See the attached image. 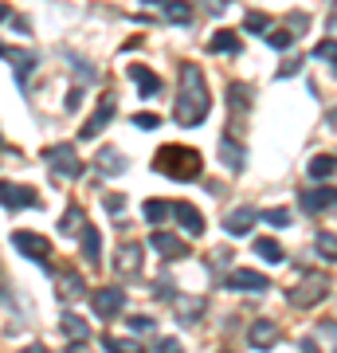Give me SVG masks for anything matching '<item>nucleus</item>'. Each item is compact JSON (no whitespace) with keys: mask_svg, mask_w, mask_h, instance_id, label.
<instances>
[{"mask_svg":"<svg viewBox=\"0 0 337 353\" xmlns=\"http://www.w3.org/2000/svg\"><path fill=\"white\" fill-rule=\"evenodd\" d=\"M212 110V94H208V79L196 63H181V87H176V106L173 118L176 126H200Z\"/></svg>","mask_w":337,"mask_h":353,"instance_id":"nucleus-1","label":"nucleus"},{"mask_svg":"<svg viewBox=\"0 0 337 353\" xmlns=\"http://www.w3.org/2000/svg\"><path fill=\"white\" fill-rule=\"evenodd\" d=\"M153 169L173 181H196L200 176V153L188 150V145H161L157 157H153Z\"/></svg>","mask_w":337,"mask_h":353,"instance_id":"nucleus-2","label":"nucleus"},{"mask_svg":"<svg viewBox=\"0 0 337 353\" xmlns=\"http://www.w3.org/2000/svg\"><path fill=\"white\" fill-rule=\"evenodd\" d=\"M48 169L55 176H63V181H75L79 173H83V161H79V153H75V145H51L48 150Z\"/></svg>","mask_w":337,"mask_h":353,"instance_id":"nucleus-3","label":"nucleus"},{"mask_svg":"<svg viewBox=\"0 0 337 353\" xmlns=\"http://www.w3.org/2000/svg\"><path fill=\"white\" fill-rule=\"evenodd\" d=\"M325 294H329V279L325 275H306L298 287L290 290V303L294 306H314V303H322Z\"/></svg>","mask_w":337,"mask_h":353,"instance_id":"nucleus-4","label":"nucleus"},{"mask_svg":"<svg viewBox=\"0 0 337 353\" xmlns=\"http://www.w3.org/2000/svg\"><path fill=\"white\" fill-rule=\"evenodd\" d=\"M114 114H118V94H102V99H99V110L90 114L87 122H83V138H99L102 130L114 122Z\"/></svg>","mask_w":337,"mask_h":353,"instance_id":"nucleus-5","label":"nucleus"},{"mask_svg":"<svg viewBox=\"0 0 337 353\" xmlns=\"http://www.w3.org/2000/svg\"><path fill=\"white\" fill-rule=\"evenodd\" d=\"M12 248H16L20 255H28V259H36V263H48V255H51L48 236H39V232H16V236H12Z\"/></svg>","mask_w":337,"mask_h":353,"instance_id":"nucleus-6","label":"nucleus"},{"mask_svg":"<svg viewBox=\"0 0 337 353\" xmlns=\"http://www.w3.org/2000/svg\"><path fill=\"white\" fill-rule=\"evenodd\" d=\"M90 303H94V314L99 318H118L125 310V290L122 287H99Z\"/></svg>","mask_w":337,"mask_h":353,"instance_id":"nucleus-7","label":"nucleus"},{"mask_svg":"<svg viewBox=\"0 0 337 353\" xmlns=\"http://www.w3.org/2000/svg\"><path fill=\"white\" fill-rule=\"evenodd\" d=\"M0 204H4V208H39V196H36V189L0 181Z\"/></svg>","mask_w":337,"mask_h":353,"instance_id":"nucleus-8","label":"nucleus"},{"mask_svg":"<svg viewBox=\"0 0 337 353\" xmlns=\"http://www.w3.org/2000/svg\"><path fill=\"white\" fill-rule=\"evenodd\" d=\"M298 201H302V212H325L329 204H337V189H325V185H318V189H302Z\"/></svg>","mask_w":337,"mask_h":353,"instance_id":"nucleus-9","label":"nucleus"},{"mask_svg":"<svg viewBox=\"0 0 337 353\" xmlns=\"http://www.w3.org/2000/svg\"><path fill=\"white\" fill-rule=\"evenodd\" d=\"M227 287H232V290H247V294H259V290L271 287V279L259 275V271H247V267H239V271H232Z\"/></svg>","mask_w":337,"mask_h":353,"instance_id":"nucleus-10","label":"nucleus"},{"mask_svg":"<svg viewBox=\"0 0 337 353\" xmlns=\"http://www.w3.org/2000/svg\"><path fill=\"white\" fill-rule=\"evenodd\" d=\"M150 248H153V252H161L165 259H181V255H188L185 240H176L173 232H153V236H150Z\"/></svg>","mask_w":337,"mask_h":353,"instance_id":"nucleus-11","label":"nucleus"},{"mask_svg":"<svg viewBox=\"0 0 337 353\" xmlns=\"http://www.w3.org/2000/svg\"><path fill=\"white\" fill-rule=\"evenodd\" d=\"M247 341L255 345V350H271L278 341V326L271 322V318H259L255 326H251V334H247Z\"/></svg>","mask_w":337,"mask_h":353,"instance_id":"nucleus-12","label":"nucleus"},{"mask_svg":"<svg viewBox=\"0 0 337 353\" xmlns=\"http://www.w3.org/2000/svg\"><path fill=\"white\" fill-rule=\"evenodd\" d=\"M173 216H176V224L185 228L188 236H200V232H204V216H200V212H196V208H192L188 201L173 204Z\"/></svg>","mask_w":337,"mask_h":353,"instance_id":"nucleus-13","label":"nucleus"},{"mask_svg":"<svg viewBox=\"0 0 337 353\" xmlns=\"http://www.w3.org/2000/svg\"><path fill=\"white\" fill-rule=\"evenodd\" d=\"M83 259H87L90 267L102 263V236L94 224H83Z\"/></svg>","mask_w":337,"mask_h":353,"instance_id":"nucleus-14","label":"nucleus"},{"mask_svg":"<svg viewBox=\"0 0 337 353\" xmlns=\"http://www.w3.org/2000/svg\"><path fill=\"white\" fill-rule=\"evenodd\" d=\"M251 224H255V208H236V212H227L224 232L227 236H247Z\"/></svg>","mask_w":337,"mask_h":353,"instance_id":"nucleus-15","label":"nucleus"},{"mask_svg":"<svg viewBox=\"0 0 337 353\" xmlns=\"http://www.w3.org/2000/svg\"><path fill=\"white\" fill-rule=\"evenodd\" d=\"M138 267H141V248L138 243H125L122 252H118V259H114V271L118 275H134Z\"/></svg>","mask_w":337,"mask_h":353,"instance_id":"nucleus-16","label":"nucleus"},{"mask_svg":"<svg viewBox=\"0 0 337 353\" xmlns=\"http://www.w3.org/2000/svg\"><path fill=\"white\" fill-rule=\"evenodd\" d=\"M220 161H224L227 169H243L247 150H243V145H236V138H224V141H220Z\"/></svg>","mask_w":337,"mask_h":353,"instance_id":"nucleus-17","label":"nucleus"},{"mask_svg":"<svg viewBox=\"0 0 337 353\" xmlns=\"http://www.w3.org/2000/svg\"><path fill=\"white\" fill-rule=\"evenodd\" d=\"M255 255H259L263 263H283L287 259V252H283V243L271 240V236H263V240H255Z\"/></svg>","mask_w":337,"mask_h":353,"instance_id":"nucleus-18","label":"nucleus"},{"mask_svg":"<svg viewBox=\"0 0 337 353\" xmlns=\"http://www.w3.org/2000/svg\"><path fill=\"white\" fill-rule=\"evenodd\" d=\"M63 334L75 341V345H83V341L90 338V326H87V322H83L79 314H63Z\"/></svg>","mask_w":337,"mask_h":353,"instance_id":"nucleus-19","label":"nucleus"},{"mask_svg":"<svg viewBox=\"0 0 337 353\" xmlns=\"http://www.w3.org/2000/svg\"><path fill=\"white\" fill-rule=\"evenodd\" d=\"M130 79L141 87V94H157V90H161V79L153 75L150 67H130Z\"/></svg>","mask_w":337,"mask_h":353,"instance_id":"nucleus-20","label":"nucleus"},{"mask_svg":"<svg viewBox=\"0 0 337 353\" xmlns=\"http://www.w3.org/2000/svg\"><path fill=\"white\" fill-rule=\"evenodd\" d=\"M334 169H337V157H329V153H318V157L306 165V173H310L314 181H325V176L334 173Z\"/></svg>","mask_w":337,"mask_h":353,"instance_id":"nucleus-21","label":"nucleus"},{"mask_svg":"<svg viewBox=\"0 0 337 353\" xmlns=\"http://www.w3.org/2000/svg\"><path fill=\"white\" fill-rule=\"evenodd\" d=\"M79 290H83V279H79V271H63V275H59V299H63V303H71Z\"/></svg>","mask_w":337,"mask_h":353,"instance_id":"nucleus-22","label":"nucleus"},{"mask_svg":"<svg viewBox=\"0 0 337 353\" xmlns=\"http://www.w3.org/2000/svg\"><path fill=\"white\" fill-rule=\"evenodd\" d=\"M99 169H102L106 176H110V173H125L122 153H118V150H102V153H99Z\"/></svg>","mask_w":337,"mask_h":353,"instance_id":"nucleus-23","label":"nucleus"},{"mask_svg":"<svg viewBox=\"0 0 337 353\" xmlns=\"http://www.w3.org/2000/svg\"><path fill=\"white\" fill-rule=\"evenodd\" d=\"M141 216H145L150 224H161L165 216H173V204H165V201H145V208H141Z\"/></svg>","mask_w":337,"mask_h":353,"instance_id":"nucleus-24","label":"nucleus"},{"mask_svg":"<svg viewBox=\"0 0 337 353\" xmlns=\"http://www.w3.org/2000/svg\"><path fill=\"white\" fill-rule=\"evenodd\" d=\"M208 48L220 51V55H227V51H239V36H236V32H216Z\"/></svg>","mask_w":337,"mask_h":353,"instance_id":"nucleus-25","label":"nucleus"},{"mask_svg":"<svg viewBox=\"0 0 337 353\" xmlns=\"http://www.w3.org/2000/svg\"><path fill=\"white\" fill-rule=\"evenodd\" d=\"M227 99H232V110H247V106H251V87L232 83V87H227Z\"/></svg>","mask_w":337,"mask_h":353,"instance_id":"nucleus-26","label":"nucleus"},{"mask_svg":"<svg viewBox=\"0 0 337 353\" xmlns=\"http://www.w3.org/2000/svg\"><path fill=\"white\" fill-rule=\"evenodd\" d=\"M314 248H318V255H322L325 263H337V236H329V232H322Z\"/></svg>","mask_w":337,"mask_h":353,"instance_id":"nucleus-27","label":"nucleus"},{"mask_svg":"<svg viewBox=\"0 0 337 353\" xmlns=\"http://www.w3.org/2000/svg\"><path fill=\"white\" fill-rule=\"evenodd\" d=\"M102 345H106L110 353H141V345L134 338H114V334L110 338H102Z\"/></svg>","mask_w":337,"mask_h":353,"instance_id":"nucleus-28","label":"nucleus"},{"mask_svg":"<svg viewBox=\"0 0 337 353\" xmlns=\"http://www.w3.org/2000/svg\"><path fill=\"white\" fill-rule=\"evenodd\" d=\"M263 39H267L275 51H287L290 43H294V32H290V28H275V32H267Z\"/></svg>","mask_w":337,"mask_h":353,"instance_id":"nucleus-29","label":"nucleus"},{"mask_svg":"<svg viewBox=\"0 0 337 353\" xmlns=\"http://www.w3.org/2000/svg\"><path fill=\"white\" fill-rule=\"evenodd\" d=\"M79 224H87V220H83V208H79V204H71V208L63 212V224H59V228L71 236V232H79Z\"/></svg>","mask_w":337,"mask_h":353,"instance_id":"nucleus-30","label":"nucleus"},{"mask_svg":"<svg viewBox=\"0 0 337 353\" xmlns=\"http://www.w3.org/2000/svg\"><path fill=\"white\" fill-rule=\"evenodd\" d=\"M263 224H271V228H290V208H267V212H263Z\"/></svg>","mask_w":337,"mask_h":353,"instance_id":"nucleus-31","label":"nucleus"},{"mask_svg":"<svg viewBox=\"0 0 337 353\" xmlns=\"http://www.w3.org/2000/svg\"><path fill=\"white\" fill-rule=\"evenodd\" d=\"M181 310H185V322H196L200 318V310H204V299H181Z\"/></svg>","mask_w":337,"mask_h":353,"instance_id":"nucleus-32","label":"nucleus"},{"mask_svg":"<svg viewBox=\"0 0 337 353\" xmlns=\"http://www.w3.org/2000/svg\"><path fill=\"white\" fill-rule=\"evenodd\" d=\"M314 55H318V59H329V63H337V39H322V43L314 48Z\"/></svg>","mask_w":337,"mask_h":353,"instance_id":"nucleus-33","label":"nucleus"},{"mask_svg":"<svg viewBox=\"0 0 337 353\" xmlns=\"http://www.w3.org/2000/svg\"><path fill=\"white\" fill-rule=\"evenodd\" d=\"M243 28H247V32H271V24H267V16H263V12H247Z\"/></svg>","mask_w":337,"mask_h":353,"instance_id":"nucleus-34","label":"nucleus"},{"mask_svg":"<svg viewBox=\"0 0 337 353\" xmlns=\"http://www.w3.org/2000/svg\"><path fill=\"white\" fill-rule=\"evenodd\" d=\"M157 4H161V12L169 16V20H181V24L188 20V8H181V4H169V0H157Z\"/></svg>","mask_w":337,"mask_h":353,"instance_id":"nucleus-35","label":"nucleus"},{"mask_svg":"<svg viewBox=\"0 0 337 353\" xmlns=\"http://www.w3.org/2000/svg\"><path fill=\"white\" fill-rule=\"evenodd\" d=\"M157 122H161V118H157V114H150V110L134 114V126H138V130H157Z\"/></svg>","mask_w":337,"mask_h":353,"instance_id":"nucleus-36","label":"nucleus"},{"mask_svg":"<svg viewBox=\"0 0 337 353\" xmlns=\"http://www.w3.org/2000/svg\"><path fill=\"white\" fill-rule=\"evenodd\" d=\"M130 330H134V334H153V318H145V314L130 318Z\"/></svg>","mask_w":337,"mask_h":353,"instance_id":"nucleus-37","label":"nucleus"},{"mask_svg":"<svg viewBox=\"0 0 337 353\" xmlns=\"http://www.w3.org/2000/svg\"><path fill=\"white\" fill-rule=\"evenodd\" d=\"M102 204H106V212H122V208H125V196H122V192H114V196H106Z\"/></svg>","mask_w":337,"mask_h":353,"instance_id":"nucleus-38","label":"nucleus"},{"mask_svg":"<svg viewBox=\"0 0 337 353\" xmlns=\"http://www.w3.org/2000/svg\"><path fill=\"white\" fill-rule=\"evenodd\" d=\"M157 353H185V350H181V341L176 338H165L161 345H157Z\"/></svg>","mask_w":337,"mask_h":353,"instance_id":"nucleus-39","label":"nucleus"},{"mask_svg":"<svg viewBox=\"0 0 337 353\" xmlns=\"http://www.w3.org/2000/svg\"><path fill=\"white\" fill-rule=\"evenodd\" d=\"M306 24H310V20H306L302 12H290V28H306Z\"/></svg>","mask_w":337,"mask_h":353,"instance_id":"nucleus-40","label":"nucleus"},{"mask_svg":"<svg viewBox=\"0 0 337 353\" xmlns=\"http://www.w3.org/2000/svg\"><path fill=\"white\" fill-rule=\"evenodd\" d=\"M322 334H325V338H334V341H337V326H334V322H322Z\"/></svg>","mask_w":337,"mask_h":353,"instance_id":"nucleus-41","label":"nucleus"},{"mask_svg":"<svg viewBox=\"0 0 337 353\" xmlns=\"http://www.w3.org/2000/svg\"><path fill=\"white\" fill-rule=\"evenodd\" d=\"M298 350H302V353H318V345H314V341L306 338V341H302V345H298Z\"/></svg>","mask_w":337,"mask_h":353,"instance_id":"nucleus-42","label":"nucleus"},{"mask_svg":"<svg viewBox=\"0 0 337 353\" xmlns=\"http://www.w3.org/2000/svg\"><path fill=\"white\" fill-rule=\"evenodd\" d=\"M20 353H48L43 345H28V350H20Z\"/></svg>","mask_w":337,"mask_h":353,"instance_id":"nucleus-43","label":"nucleus"},{"mask_svg":"<svg viewBox=\"0 0 337 353\" xmlns=\"http://www.w3.org/2000/svg\"><path fill=\"white\" fill-rule=\"evenodd\" d=\"M0 20H8V4H0Z\"/></svg>","mask_w":337,"mask_h":353,"instance_id":"nucleus-44","label":"nucleus"},{"mask_svg":"<svg viewBox=\"0 0 337 353\" xmlns=\"http://www.w3.org/2000/svg\"><path fill=\"white\" fill-rule=\"evenodd\" d=\"M220 353H232V350H220Z\"/></svg>","mask_w":337,"mask_h":353,"instance_id":"nucleus-45","label":"nucleus"},{"mask_svg":"<svg viewBox=\"0 0 337 353\" xmlns=\"http://www.w3.org/2000/svg\"><path fill=\"white\" fill-rule=\"evenodd\" d=\"M0 150H4V141H0Z\"/></svg>","mask_w":337,"mask_h":353,"instance_id":"nucleus-46","label":"nucleus"}]
</instances>
